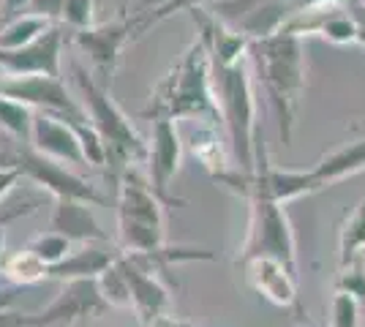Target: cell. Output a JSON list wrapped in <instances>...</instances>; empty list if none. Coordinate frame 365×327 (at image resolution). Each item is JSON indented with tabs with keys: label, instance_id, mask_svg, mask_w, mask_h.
Listing matches in <instances>:
<instances>
[{
	"label": "cell",
	"instance_id": "cell-7",
	"mask_svg": "<svg viewBox=\"0 0 365 327\" xmlns=\"http://www.w3.org/2000/svg\"><path fill=\"white\" fill-rule=\"evenodd\" d=\"M107 300L98 292L96 279L66 281L61 295L38 313H22V327H88L107 313Z\"/></svg>",
	"mask_w": 365,
	"mask_h": 327
},
{
	"label": "cell",
	"instance_id": "cell-27",
	"mask_svg": "<svg viewBox=\"0 0 365 327\" xmlns=\"http://www.w3.org/2000/svg\"><path fill=\"white\" fill-rule=\"evenodd\" d=\"M363 303L346 292H335L330 306V327H360Z\"/></svg>",
	"mask_w": 365,
	"mask_h": 327
},
{
	"label": "cell",
	"instance_id": "cell-30",
	"mask_svg": "<svg viewBox=\"0 0 365 327\" xmlns=\"http://www.w3.org/2000/svg\"><path fill=\"white\" fill-rule=\"evenodd\" d=\"M63 3L66 0H31L28 9H25V14L41 16L46 22H52V19H61L63 16Z\"/></svg>",
	"mask_w": 365,
	"mask_h": 327
},
{
	"label": "cell",
	"instance_id": "cell-13",
	"mask_svg": "<svg viewBox=\"0 0 365 327\" xmlns=\"http://www.w3.org/2000/svg\"><path fill=\"white\" fill-rule=\"evenodd\" d=\"M31 150L38 156H46L61 164H88L82 153V142L76 134V123L68 118L52 115V112H36L33 115V131H31Z\"/></svg>",
	"mask_w": 365,
	"mask_h": 327
},
{
	"label": "cell",
	"instance_id": "cell-32",
	"mask_svg": "<svg viewBox=\"0 0 365 327\" xmlns=\"http://www.w3.org/2000/svg\"><path fill=\"white\" fill-rule=\"evenodd\" d=\"M22 177V172L16 167V161H9V164H0V199L16 186V180Z\"/></svg>",
	"mask_w": 365,
	"mask_h": 327
},
{
	"label": "cell",
	"instance_id": "cell-23",
	"mask_svg": "<svg viewBox=\"0 0 365 327\" xmlns=\"http://www.w3.org/2000/svg\"><path fill=\"white\" fill-rule=\"evenodd\" d=\"M33 112L31 107L19 104L9 95H0V128L6 134H11L14 140L19 142H31V131H33Z\"/></svg>",
	"mask_w": 365,
	"mask_h": 327
},
{
	"label": "cell",
	"instance_id": "cell-21",
	"mask_svg": "<svg viewBox=\"0 0 365 327\" xmlns=\"http://www.w3.org/2000/svg\"><path fill=\"white\" fill-rule=\"evenodd\" d=\"M191 150H194V156L207 167V170L213 172V177L218 180L221 175H227V164H224V150H221V140H218V134H215L213 123H205L199 125L197 131L191 134Z\"/></svg>",
	"mask_w": 365,
	"mask_h": 327
},
{
	"label": "cell",
	"instance_id": "cell-29",
	"mask_svg": "<svg viewBox=\"0 0 365 327\" xmlns=\"http://www.w3.org/2000/svg\"><path fill=\"white\" fill-rule=\"evenodd\" d=\"M93 11H96V0H66L63 3V22L71 31H85L93 28Z\"/></svg>",
	"mask_w": 365,
	"mask_h": 327
},
{
	"label": "cell",
	"instance_id": "cell-24",
	"mask_svg": "<svg viewBox=\"0 0 365 327\" xmlns=\"http://www.w3.org/2000/svg\"><path fill=\"white\" fill-rule=\"evenodd\" d=\"M98 284V292L107 300L109 308H131V289H128V279L123 273L120 262L115 259L112 265L96 279Z\"/></svg>",
	"mask_w": 365,
	"mask_h": 327
},
{
	"label": "cell",
	"instance_id": "cell-15",
	"mask_svg": "<svg viewBox=\"0 0 365 327\" xmlns=\"http://www.w3.org/2000/svg\"><path fill=\"white\" fill-rule=\"evenodd\" d=\"M245 279L251 289L270 300L278 308H297V273L275 259H251L243 262Z\"/></svg>",
	"mask_w": 365,
	"mask_h": 327
},
{
	"label": "cell",
	"instance_id": "cell-4",
	"mask_svg": "<svg viewBox=\"0 0 365 327\" xmlns=\"http://www.w3.org/2000/svg\"><path fill=\"white\" fill-rule=\"evenodd\" d=\"M254 68L251 58L213 66V93L227 125L232 153L240 164V175H257V101H254Z\"/></svg>",
	"mask_w": 365,
	"mask_h": 327
},
{
	"label": "cell",
	"instance_id": "cell-14",
	"mask_svg": "<svg viewBox=\"0 0 365 327\" xmlns=\"http://www.w3.org/2000/svg\"><path fill=\"white\" fill-rule=\"evenodd\" d=\"M150 150H148V170H150V183L153 194L164 204L175 202L180 204V199H172L169 194V183L175 177V172L180 167L182 156V142L178 137V128L172 120H153V137H150Z\"/></svg>",
	"mask_w": 365,
	"mask_h": 327
},
{
	"label": "cell",
	"instance_id": "cell-22",
	"mask_svg": "<svg viewBox=\"0 0 365 327\" xmlns=\"http://www.w3.org/2000/svg\"><path fill=\"white\" fill-rule=\"evenodd\" d=\"M46 273H49V267H46L38 256H33L28 249L16 251L14 256H9V259L3 262V276L11 281L14 286H19V289L46 279Z\"/></svg>",
	"mask_w": 365,
	"mask_h": 327
},
{
	"label": "cell",
	"instance_id": "cell-31",
	"mask_svg": "<svg viewBox=\"0 0 365 327\" xmlns=\"http://www.w3.org/2000/svg\"><path fill=\"white\" fill-rule=\"evenodd\" d=\"M36 207H38V202H36V199H28V202H22V204H14L11 210H0V256H3V246H6V232H3V227H6L9 221H14V218L33 213Z\"/></svg>",
	"mask_w": 365,
	"mask_h": 327
},
{
	"label": "cell",
	"instance_id": "cell-1",
	"mask_svg": "<svg viewBox=\"0 0 365 327\" xmlns=\"http://www.w3.org/2000/svg\"><path fill=\"white\" fill-rule=\"evenodd\" d=\"M142 118L153 120H205L218 123L221 112L213 93V66L210 55L202 38H194L191 47L182 52V58L175 63L164 82L150 93L148 107L142 109Z\"/></svg>",
	"mask_w": 365,
	"mask_h": 327
},
{
	"label": "cell",
	"instance_id": "cell-8",
	"mask_svg": "<svg viewBox=\"0 0 365 327\" xmlns=\"http://www.w3.org/2000/svg\"><path fill=\"white\" fill-rule=\"evenodd\" d=\"M0 95H9L38 112L68 118L71 123H88L82 104L71 98L61 77H0Z\"/></svg>",
	"mask_w": 365,
	"mask_h": 327
},
{
	"label": "cell",
	"instance_id": "cell-26",
	"mask_svg": "<svg viewBox=\"0 0 365 327\" xmlns=\"http://www.w3.org/2000/svg\"><path fill=\"white\" fill-rule=\"evenodd\" d=\"M25 249L31 251L33 256H38L46 267H55L58 262H63V259L71 254V243H68L63 234L49 232V229H46V232L36 234Z\"/></svg>",
	"mask_w": 365,
	"mask_h": 327
},
{
	"label": "cell",
	"instance_id": "cell-17",
	"mask_svg": "<svg viewBox=\"0 0 365 327\" xmlns=\"http://www.w3.org/2000/svg\"><path fill=\"white\" fill-rule=\"evenodd\" d=\"M118 256H120V249H112L109 243H101V246L88 243V246H82L79 251H71L55 267H49L46 279H58V281L98 279Z\"/></svg>",
	"mask_w": 365,
	"mask_h": 327
},
{
	"label": "cell",
	"instance_id": "cell-25",
	"mask_svg": "<svg viewBox=\"0 0 365 327\" xmlns=\"http://www.w3.org/2000/svg\"><path fill=\"white\" fill-rule=\"evenodd\" d=\"M205 3H221V0H167L161 6H155L153 11H139L134 19H131V28H134V38L142 36L150 25H158L161 19L172 16L175 11H191V9H202Z\"/></svg>",
	"mask_w": 365,
	"mask_h": 327
},
{
	"label": "cell",
	"instance_id": "cell-16",
	"mask_svg": "<svg viewBox=\"0 0 365 327\" xmlns=\"http://www.w3.org/2000/svg\"><path fill=\"white\" fill-rule=\"evenodd\" d=\"M49 232L63 234L68 243H109V232L101 229L93 204L76 199H58L49 216Z\"/></svg>",
	"mask_w": 365,
	"mask_h": 327
},
{
	"label": "cell",
	"instance_id": "cell-20",
	"mask_svg": "<svg viewBox=\"0 0 365 327\" xmlns=\"http://www.w3.org/2000/svg\"><path fill=\"white\" fill-rule=\"evenodd\" d=\"M52 28V22H46L41 16L19 14L9 25L0 28V49H22L33 44L38 36H44Z\"/></svg>",
	"mask_w": 365,
	"mask_h": 327
},
{
	"label": "cell",
	"instance_id": "cell-34",
	"mask_svg": "<svg viewBox=\"0 0 365 327\" xmlns=\"http://www.w3.org/2000/svg\"><path fill=\"white\" fill-rule=\"evenodd\" d=\"M16 297H19V286H6V289H0V311H9L16 303Z\"/></svg>",
	"mask_w": 365,
	"mask_h": 327
},
{
	"label": "cell",
	"instance_id": "cell-35",
	"mask_svg": "<svg viewBox=\"0 0 365 327\" xmlns=\"http://www.w3.org/2000/svg\"><path fill=\"white\" fill-rule=\"evenodd\" d=\"M0 327H22V313L0 311Z\"/></svg>",
	"mask_w": 365,
	"mask_h": 327
},
{
	"label": "cell",
	"instance_id": "cell-10",
	"mask_svg": "<svg viewBox=\"0 0 365 327\" xmlns=\"http://www.w3.org/2000/svg\"><path fill=\"white\" fill-rule=\"evenodd\" d=\"M63 28L52 25L22 49H0V71L9 77H61Z\"/></svg>",
	"mask_w": 365,
	"mask_h": 327
},
{
	"label": "cell",
	"instance_id": "cell-3",
	"mask_svg": "<svg viewBox=\"0 0 365 327\" xmlns=\"http://www.w3.org/2000/svg\"><path fill=\"white\" fill-rule=\"evenodd\" d=\"M224 186L235 188L251 202V221H248V234L243 240V249L237 262H251V259H275L287 265L292 273H297V246H294V232H292L289 216L284 204H278L264 194V188L257 183V177L240 175L229 170L218 177Z\"/></svg>",
	"mask_w": 365,
	"mask_h": 327
},
{
	"label": "cell",
	"instance_id": "cell-28",
	"mask_svg": "<svg viewBox=\"0 0 365 327\" xmlns=\"http://www.w3.org/2000/svg\"><path fill=\"white\" fill-rule=\"evenodd\" d=\"M335 292H346L354 300L365 303V259H354L349 265L341 267V276L335 281Z\"/></svg>",
	"mask_w": 365,
	"mask_h": 327
},
{
	"label": "cell",
	"instance_id": "cell-33",
	"mask_svg": "<svg viewBox=\"0 0 365 327\" xmlns=\"http://www.w3.org/2000/svg\"><path fill=\"white\" fill-rule=\"evenodd\" d=\"M148 327H197V325H191V322H185V319H178V316H169V313H164V316L153 319Z\"/></svg>",
	"mask_w": 365,
	"mask_h": 327
},
{
	"label": "cell",
	"instance_id": "cell-5",
	"mask_svg": "<svg viewBox=\"0 0 365 327\" xmlns=\"http://www.w3.org/2000/svg\"><path fill=\"white\" fill-rule=\"evenodd\" d=\"M71 74H74L76 90L82 95V109L107 147V167L112 164L115 175L134 170V164L148 156V145L134 131L131 120L115 107L107 88H101L79 63L71 66Z\"/></svg>",
	"mask_w": 365,
	"mask_h": 327
},
{
	"label": "cell",
	"instance_id": "cell-37",
	"mask_svg": "<svg viewBox=\"0 0 365 327\" xmlns=\"http://www.w3.org/2000/svg\"><path fill=\"white\" fill-rule=\"evenodd\" d=\"M161 3H167V0H145V11H148L150 6H161Z\"/></svg>",
	"mask_w": 365,
	"mask_h": 327
},
{
	"label": "cell",
	"instance_id": "cell-36",
	"mask_svg": "<svg viewBox=\"0 0 365 327\" xmlns=\"http://www.w3.org/2000/svg\"><path fill=\"white\" fill-rule=\"evenodd\" d=\"M28 3H31V0H3V11H6V14H16V11L28 9Z\"/></svg>",
	"mask_w": 365,
	"mask_h": 327
},
{
	"label": "cell",
	"instance_id": "cell-2",
	"mask_svg": "<svg viewBox=\"0 0 365 327\" xmlns=\"http://www.w3.org/2000/svg\"><path fill=\"white\" fill-rule=\"evenodd\" d=\"M248 58H251V68L264 85V93L270 98V107L278 120V137L284 145H292L297 101L305 85L303 38L297 33L281 28L275 36L251 41Z\"/></svg>",
	"mask_w": 365,
	"mask_h": 327
},
{
	"label": "cell",
	"instance_id": "cell-9",
	"mask_svg": "<svg viewBox=\"0 0 365 327\" xmlns=\"http://www.w3.org/2000/svg\"><path fill=\"white\" fill-rule=\"evenodd\" d=\"M16 167L22 172V177H28L33 183L44 186L49 194H55V199H76V202H88V204L107 202L104 194H98L88 180H82L79 175L66 170L61 161L38 156L31 147H25V150L16 153Z\"/></svg>",
	"mask_w": 365,
	"mask_h": 327
},
{
	"label": "cell",
	"instance_id": "cell-11",
	"mask_svg": "<svg viewBox=\"0 0 365 327\" xmlns=\"http://www.w3.org/2000/svg\"><path fill=\"white\" fill-rule=\"evenodd\" d=\"M123 273L128 279V289H131V308L139 316V325L148 327L153 319L164 316L169 311V303H172V295L164 286V281L158 273H153L150 267L139 259L137 254L131 251H120L118 256Z\"/></svg>",
	"mask_w": 365,
	"mask_h": 327
},
{
	"label": "cell",
	"instance_id": "cell-6",
	"mask_svg": "<svg viewBox=\"0 0 365 327\" xmlns=\"http://www.w3.org/2000/svg\"><path fill=\"white\" fill-rule=\"evenodd\" d=\"M118 234L123 251L153 254L167 246V213L164 202L153 194L148 180L134 170L120 175L118 188Z\"/></svg>",
	"mask_w": 365,
	"mask_h": 327
},
{
	"label": "cell",
	"instance_id": "cell-18",
	"mask_svg": "<svg viewBox=\"0 0 365 327\" xmlns=\"http://www.w3.org/2000/svg\"><path fill=\"white\" fill-rule=\"evenodd\" d=\"M365 170V140H357L341 147V150H333L330 156H324L314 167L308 170L311 175V183H314V191H322V188L333 186L344 177H351L357 172Z\"/></svg>",
	"mask_w": 365,
	"mask_h": 327
},
{
	"label": "cell",
	"instance_id": "cell-19",
	"mask_svg": "<svg viewBox=\"0 0 365 327\" xmlns=\"http://www.w3.org/2000/svg\"><path fill=\"white\" fill-rule=\"evenodd\" d=\"M365 251V191L341 224V267L360 259Z\"/></svg>",
	"mask_w": 365,
	"mask_h": 327
},
{
	"label": "cell",
	"instance_id": "cell-12",
	"mask_svg": "<svg viewBox=\"0 0 365 327\" xmlns=\"http://www.w3.org/2000/svg\"><path fill=\"white\" fill-rule=\"evenodd\" d=\"M131 38H134L131 19H118V22H107V25H93L85 31H74V44L91 58L93 68L98 71L101 88H107L112 71L120 61L123 47Z\"/></svg>",
	"mask_w": 365,
	"mask_h": 327
}]
</instances>
